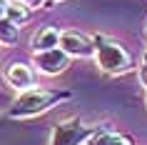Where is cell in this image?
<instances>
[{
	"instance_id": "4",
	"label": "cell",
	"mask_w": 147,
	"mask_h": 145,
	"mask_svg": "<svg viewBox=\"0 0 147 145\" xmlns=\"http://www.w3.org/2000/svg\"><path fill=\"white\" fill-rule=\"evenodd\" d=\"M70 60H72V58H70L65 50H60V48H50V50H38V53H32L30 65L38 70L40 75L57 78V75H62V73L70 68Z\"/></svg>"
},
{
	"instance_id": "12",
	"label": "cell",
	"mask_w": 147,
	"mask_h": 145,
	"mask_svg": "<svg viewBox=\"0 0 147 145\" xmlns=\"http://www.w3.org/2000/svg\"><path fill=\"white\" fill-rule=\"evenodd\" d=\"M137 78H140V83H142V88L147 90V60H142V65L137 68Z\"/></svg>"
},
{
	"instance_id": "13",
	"label": "cell",
	"mask_w": 147,
	"mask_h": 145,
	"mask_svg": "<svg viewBox=\"0 0 147 145\" xmlns=\"http://www.w3.org/2000/svg\"><path fill=\"white\" fill-rule=\"evenodd\" d=\"M5 8H8V0H0V18H5Z\"/></svg>"
},
{
	"instance_id": "1",
	"label": "cell",
	"mask_w": 147,
	"mask_h": 145,
	"mask_svg": "<svg viewBox=\"0 0 147 145\" xmlns=\"http://www.w3.org/2000/svg\"><path fill=\"white\" fill-rule=\"evenodd\" d=\"M75 98V93L67 88H28V90L18 93V98L10 103L8 108V118L10 120H28V118H38V115L47 113L57 108L60 103Z\"/></svg>"
},
{
	"instance_id": "18",
	"label": "cell",
	"mask_w": 147,
	"mask_h": 145,
	"mask_svg": "<svg viewBox=\"0 0 147 145\" xmlns=\"http://www.w3.org/2000/svg\"><path fill=\"white\" fill-rule=\"evenodd\" d=\"M145 60H147V53H145Z\"/></svg>"
},
{
	"instance_id": "10",
	"label": "cell",
	"mask_w": 147,
	"mask_h": 145,
	"mask_svg": "<svg viewBox=\"0 0 147 145\" xmlns=\"http://www.w3.org/2000/svg\"><path fill=\"white\" fill-rule=\"evenodd\" d=\"M30 13L32 10H28L20 3V0H8V8H5V18L8 20H13L15 25H23V23H28L30 20Z\"/></svg>"
},
{
	"instance_id": "17",
	"label": "cell",
	"mask_w": 147,
	"mask_h": 145,
	"mask_svg": "<svg viewBox=\"0 0 147 145\" xmlns=\"http://www.w3.org/2000/svg\"><path fill=\"white\" fill-rule=\"evenodd\" d=\"M145 33H147V25H145Z\"/></svg>"
},
{
	"instance_id": "11",
	"label": "cell",
	"mask_w": 147,
	"mask_h": 145,
	"mask_svg": "<svg viewBox=\"0 0 147 145\" xmlns=\"http://www.w3.org/2000/svg\"><path fill=\"white\" fill-rule=\"evenodd\" d=\"M20 3H23L28 10H40V8H45L47 0H20Z\"/></svg>"
},
{
	"instance_id": "2",
	"label": "cell",
	"mask_w": 147,
	"mask_h": 145,
	"mask_svg": "<svg viewBox=\"0 0 147 145\" xmlns=\"http://www.w3.org/2000/svg\"><path fill=\"white\" fill-rule=\"evenodd\" d=\"M92 45H95L92 58H95V63H97V68L102 73H107V75H125V73H130L135 68V60H132L130 50L122 43H117L115 38L95 33Z\"/></svg>"
},
{
	"instance_id": "15",
	"label": "cell",
	"mask_w": 147,
	"mask_h": 145,
	"mask_svg": "<svg viewBox=\"0 0 147 145\" xmlns=\"http://www.w3.org/2000/svg\"><path fill=\"white\" fill-rule=\"evenodd\" d=\"M120 145H132V143H130V138H127V140H125V143H120Z\"/></svg>"
},
{
	"instance_id": "7",
	"label": "cell",
	"mask_w": 147,
	"mask_h": 145,
	"mask_svg": "<svg viewBox=\"0 0 147 145\" xmlns=\"http://www.w3.org/2000/svg\"><path fill=\"white\" fill-rule=\"evenodd\" d=\"M60 43V30L53 28V25H40L38 30L32 33L30 38V48L32 53H38V50H50V48H57Z\"/></svg>"
},
{
	"instance_id": "9",
	"label": "cell",
	"mask_w": 147,
	"mask_h": 145,
	"mask_svg": "<svg viewBox=\"0 0 147 145\" xmlns=\"http://www.w3.org/2000/svg\"><path fill=\"white\" fill-rule=\"evenodd\" d=\"M20 40V25L8 18H0V48H13Z\"/></svg>"
},
{
	"instance_id": "8",
	"label": "cell",
	"mask_w": 147,
	"mask_h": 145,
	"mask_svg": "<svg viewBox=\"0 0 147 145\" xmlns=\"http://www.w3.org/2000/svg\"><path fill=\"white\" fill-rule=\"evenodd\" d=\"M125 140H127V138H125L122 133L112 130L110 125H102V128L87 140V145H120V143H125Z\"/></svg>"
},
{
	"instance_id": "3",
	"label": "cell",
	"mask_w": 147,
	"mask_h": 145,
	"mask_svg": "<svg viewBox=\"0 0 147 145\" xmlns=\"http://www.w3.org/2000/svg\"><path fill=\"white\" fill-rule=\"evenodd\" d=\"M102 125H90L82 120V115H70L60 118L50 130V143L47 145H85Z\"/></svg>"
},
{
	"instance_id": "14",
	"label": "cell",
	"mask_w": 147,
	"mask_h": 145,
	"mask_svg": "<svg viewBox=\"0 0 147 145\" xmlns=\"http://www.w3.org/2000/svg\"><path fill=\"white\" fill-rule=\"evenodd\" d=\"M55 3H62V0H47V3H45V8H47V5H55Z\"/></svg>"
},
{
	"instance_id": "16",
	"label": "cell",
	"mask_w": 147,
	"mask_h": 145,
	"mask_svg": "<svg viewBox=\"0 0 147 145\" xmlns=\"http://www.w3.org/2000/svg\"><path fill=\"white\" fill-rule=\"evenodd\" d=\"M145 105H147V95H145Z\"/></svg>"
},
{
	"instance_id": "6",
	"label": "cell",
	"mask_w": 147,
	"mask_h": 145,
	"mask_svg": "<svg viewBox=\"0 0 147 145\" xmlns=\"http://www.w3.org/2000/svg\"><path fill=\"white\" fill-rule=\"evenodd\" d=\"M3 75H5V83L10 88H15L18 93L28 90L35 85V68H32L30 63H10L8 68L3 70Z\"/></svg>"
},
{
	"instance_id": "5",
	"label": "cell",
	"mask_w": 147,
	"mask_h": 145,
	"mask_svg": "<svg viewBox=\"0 0 147 145\" xmlns=\"http://www.w3.org/2000/svg\"><path fill=\"white\" fill-rule=\"evenodd\" d=\"M60 50L70 55V58H92L95 53V45H92V35H87V33H80V30H60V43H57Z\"/></svg>"
}]
</instances>
